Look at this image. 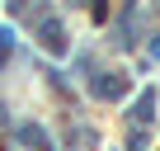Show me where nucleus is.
<instances>
[{
    "label": "nucleus",
    "mask_w": 160,
    "mask_h": 151,
    "mask_svg": "<svg viewBox=\"0 0 160 151\" xmlns=\"http://www.w3.org/2000/svg\"><path fill=\"white\" fill-rule=\"evenodd\" d=\"M42 47H52V52H61V47H66V38H61V24H57V19H47V24H42Z\"/></svg>",
    "instance_id": "obj_1"
},
{
    "label": "nucleus",
    "mask_w": 160,
    "mask_h": 151,
    "mask_svg": "<svg viewBox=\"0 0 160 151\" xmlns=\"http://www.w3.org/2000/svg\"><path fill=\"white\" fill-rule=\"evenodd\" d=\"M122 90H127V81H118V76H113V81H94V95L99 99H118Z\"/></svg>",
    "instance_id": "obj_2"
},
{
    "label": "nucleus",
    "mask_w": 160,
    "mask_h": 151,
    "mask_svg": "<svg viewBox=\"0 0 160 151\" xmlns=\"http://www.w3.org/2000/svg\"><path fill=\"white\" fill-rule=\"evenodd\" d=\"M19 132H24V142H28V146H38V151H52V146H47V132H42V128H19Z\"/></svg>",
    "instance_id": "obj_3"
},
{
    "label": "nucleus",
    "mask_w": 160,
    "mask_h": 151,
    "mask_svg": "<svg viewBox=\"0 0 160 151\" xmlns=\"http://www.w3.org/2000/svg\"><path fill=\"white\" fill-rule=\"evenodd\" d=\"M151 109H155V95H151V90H146V95H141V99H137V109H132V118H137V123H141V118H151Z\"/></svg>",
    "instance_id": "obj_4"
},
{
    "label": "nucleus",
    "mask_w": 160,
    "mask_h": 151,
    "mask_svg": "<svg viewBox=\"0 0 160 151\" xmlns=\"http://www.w3.org/2000/svg\"><path fill=\"white\" fill-rule=\"evenodd\" d=\"M10 47H14V38H10V29H0V61L10 57Z\"/></svg>",
    "instance_id": "obj_5"
}]
</instances>
